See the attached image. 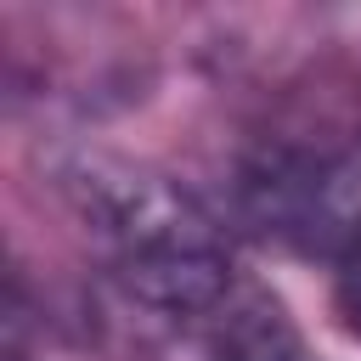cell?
I'll list each match as a JSON object with an SVG mask.
<instances>
[{"mask_svg": "<svg viewBox=\"0 0 361 361\" xmlns=\"http://www.w3.org/2000/svg\"><path fill=\"white\" fill-rule=\"evenodd\" d=\"M333 293H338V310H344V322L361 333V231L338 248V259H333Z\"/></svg>", "mask_w": 361, "mask_h": 361, "instance_id": "6da1fadb", "label": "cell"}]
</instances>
